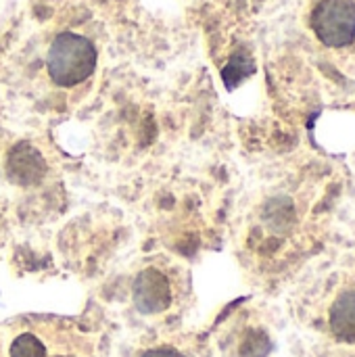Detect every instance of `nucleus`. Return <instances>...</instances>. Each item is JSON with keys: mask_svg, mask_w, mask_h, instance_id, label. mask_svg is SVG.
Masks as SVG:
<instances>
[{"mask_svg": "<svg viewBox=\"0 0 355 357\" xmlns=\"http://www.w3.org/2000/svg\"><path fill=\"white\" fill-rule=\"evenodd\" d=\"M132 297L140 314H163L174 303V280L161 268H144L134 280Z\"/></svg>", "mask_w": 355, "mask_h": 357, "instance_id": "nucleus-5", "label": "nucleus"}, {"mask_svg": "<svg viewBox=\"0 0 355 357\" xmlns=\"http://www.w3.org/2000/svg\"><path fill=\"white\" fill-rule=\"evenodd\" d=\"M270 339L264 333H251L243 347H241V356L243 357H268L270 354Z\"/></svg>", "mask_w": 355, "mask_h": 357, "instance_id": "nucleus-7", "label": "nucleus"}, {"mask_svg": "<svg viewBox=\"0 0 355 357\" xmlns=\"http://www.w3.org/2000/svg\"><path fill=\"white\" fill-rule=\"evenodd\" d=\"M8 174L19 184H33L44 174V161L33 149H29L27 144H21L13 151L8 159Z\"/></svg>", "mask_w": 355, "mask_h": 357, "instance_id": "nucleus-6", "label": "nucleus"}, {"mask_svg": "<svg viewBox=\"0 0 355 357\" xmlns=\"http://www.w3.org/2000/svg\"><path fill=\"white\" fill-rule=\"evenodd\" d=\"M142 357H186V356H182L180 351H176V349H172V347H157V349L146 351Z\"/></svg>", "mask_w": 355, "mask_h": 357, "instance_id": "nucleus-9", "label": "nucleus"}, {"mask_svg": "<svg viewBox=\"0 0 355 357\" xmlns=\"http://www.w3.org/2000/svg\"><path fill=\"white\" fill-rule=\"evenodd\" d=\"M314 328L328 357H355V274L322 293Z\"/></svg>", "mask_w": 355, "mask_h": 357, "instance_id": "nucleus-2", "label": "nucleus"}, {"mask_svg": "<svg viewBox=\"0 0 355 357\" xmlns=\"http://www.w3.org/2000/svg\"><path fill=\"white\" fill-rule=\"evenodd\" d=\"M0 357H94V343L67 322L19 318L0 324Z\"/></svg>", "mask_w": 355, "mask_h": 357, "instance_id": "nucleus-1", "label": "nucleus"}, {"mask_svg": "<svg viewBox=\"0 0 355 357\" xmlns=\"http://www.w3.org/2000/svg\"><path fill=\"white\" fill-rule=\"evenodd\" d=\"M312 31L328 48H345L355 40V0H318L310 17Z\"/></svg>", "mask_w": 355, "mask_h": 357, "instance_id": "nucleus-4", "label": "nucleus"}, {"mask_svg": "<svg viewBox=\"0 0 355 357\" xmlns=\"http://www.w3.org/2000/svg\"><path fill=\"white\" fill-rule=\"evenodd\" d=\"M96 59V48L86 36L63 31L52 40L48 48L46 69L52 84L61 88H73L94 73Z\"/></svg>", "mask_w": 355, "mask_h": 357, "instance_id": "nucleus-3", "label": "nucleus"}, {"mask_svg": "<svg viewBox=\"0 0 355 357\" xmlns=\"http://www.w3.org/2000/svg\"><path fill=\"white\" fill-rule=\"evenodd\" d=\"M232 71H239V73H236V84H239L243 77H247V75L253 71V63H251L247 56H234V59L230 61V65L224 69L222 75H228V73H232Z\"/></svg>", "mask_w": 355, "mask_h": 357, "instance_id": "nucleus-8", "label": "nucleus"}]
</instances>
